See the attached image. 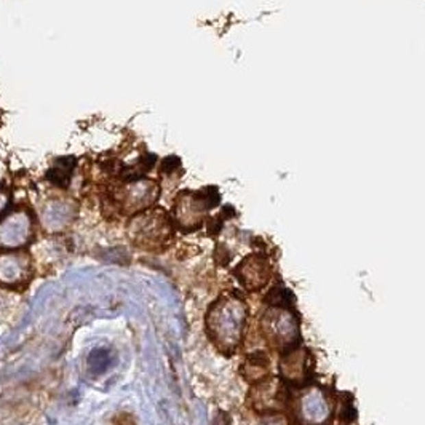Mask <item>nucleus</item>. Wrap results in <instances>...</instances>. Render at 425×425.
Here are the masks:
<instances>
[{
    "label": "nucleus",
    "instance_id": "1",
    "mask_svg": "<svg viewBox=\"0 0 425 425\" xmlns=\"http://www.w3.org/2000/svg\"><path fill=\"white\" fill-rule=\"evenodd\" d=\"M248 308L241 299L224 296L212 304L206 315V331L222 352H234L243 337Z\"/></svg>",
    "mask_w": 425,
    "mask_h": 425
},
{
    "label": "nucleus",
    "instance_id": "2",
    "mask_svg": "<svg viewBox=\"0 0 425 425\" xmlns=\"http://www.w3.org/2000/svg\"><path fill=\"white\" fill-rule=\"evenodd\" d=\"M128 235L133 243L143 250L163 248L171 239L170 219L162 210L141 212L130 222Z\"/></svg>",
    "mask_w": 425,
    "mask_h": 425
},
{
    "label": "nucleus",
    "instance_id": "3",
    "mask_svg": "<svg viewBox=\"0 0 425 425\" xmlns=\"http://www.w3.org/2000/svg\"><path fill=\"white\" fill-rule=\"evenodd\" d=\"M260 330L269 345L274 349H293L299 339V323L296 315L283 306L270 307L260 320Z\"/></svg>",
    "mask_w": 425,
    "mask_h": 425
},
{
    "label": "nucleus",
    "instance_id": "4",
    "mask_svg": "<svg viewBox=\"0 0 425 425\" xmlns=\"http://www.w3.org/2000/svg\"><path fill=\"white\" fill-rule=\"evenodd\" d=\"M331 402L320 387L302 390L296 402L299 425H326L331 419Z\"/></svg>",
    "mask_w": 425,
    "mask_h": 425
},
{
    "label": "nucleus",
    "instance_id": "5",
    "mask_svg": "<svg viewBox=\"0 0 425 425\" xmlns=\"http://www.w3.org/2000/svg\"><path fill=\"white\" fill-rule=\"evenodd\" d=\"M34 235V221L27 210H14L0 222V248L18 250Z\"/></svg>",
    "mask_w": 425,
    "mask_h": 425
},
{
    "label": "nucleus",
    "instance_id": "6",
    "mask_svg": "<svg viewBox=\"0 0 425 425\" xmlns=\"http://www.w3.org/2000/svg\"><path fill=\"white\" fill-rule=\"evenodd\" d=\"M32 277V264L27 253L12 251L0 254V284L23 287Z\"/></svg>",
    "mask_w": 425,
    "mask_h": 425
},
{
    "label": "nucleus",
    "instance_id": "7",
    "mask_svg": "<svg viewBox=\"0 0 425 425\" xmlns=\"http://www.w3.org/2000/svg\"><path fill=\"white\" fill-rule=\"evenodd\" d=\"M235 275L239 282L250 291L263 289L272 277V267L269 260L260 254H253L246 258L235 269Z\"/></svg>",
    "mask_w": 425,
    "mask_h": 425
},
{
    "label": "nucleus",
    "instance_id": "8",
    "mask_svg": "<svg viewBox=\"0 0 425 425\" xmlns=\"http://www.w3.org/2000/svg\"><path fill=\"white\" fill-rule=\"evenodd\" d=\"M158 189L152 181H134L120 191L119 205L125 212L141 211L157 200Z\"/></svg>",
    "mask_w": 425,
    "mask_h": 425
},
{
    "label": "nucleus",
    "instance_id": "9",
    "mask_svg": "<svg viewBox=\"0 0 425 425\" xmlns=\"http://www.w3.org/2000/svg\"><path fill=\"white\" fill-rule=\"evenodd\" d=\"M283 385L277 379H269L259 382V385L251 390L250 402L256 411L259 413H275L284 404Z\"/></svg>",
    "mask_w": 425,
    "mask_h": 425
},
{
    "label": "nucleus",
    "instance_id": "10",
    "mask_svg": "<svg viewBox=\"0 0 425 425\" xmlns=\"http://www.w3.org/2000/svg\"><path fill=\"white\" fill-rule=\"evenodd\" d=\"M208 204L195 194H184L176 204V219L182 229H195L200 226Z\"/></svg>",
    "mask_w": 425,
    "mask_h": 425
},
{
    "label": "nucleus",
    "instance_id": "11",
    "mask_svg": "<svg viewBox=\"0 0 425 425\" xmlns=\"http://www.w3.org/2000/svg\"><path fill=\"white\" fill-rule=\"evenodd\" d=\"M308 352L306 349H289L280 363V373L284 382L299 384L307 379Z\"/></svg>",
    "mask_w": 425,
    "mask_h": 425
},
{
    "label": "nucleus",
    "instance_id": "12",
    "mask_svg": "<svg viewBox=\"0 0 425 425\" xmlns=\"http://www.w3.org/2000/svg\"><path fill=\"white\" fill-rule=\"evenodd\" d=\"M75 216V206L72 202L53 200L42 211V221L48 230H62Z\"/></svg>",
    "mask_w": 425,
    "mask_h": 425
},
{
    "label": "nucleus",
    "instance_id": "13",
    "mask_svg": "<svg viewBox=\"0 0 425 425\" xmlns=\"http://www.w3.org/2000/svg\"><path fill=\"white\" fill-rule=\"evenodd\" d=\"M269 376V360L263 354L251 355L245 363V378L250 382H263Z\"/></svg>",
    "mask_w": 425,
    "mask_h": 425
},
{
    "label": "nucleus",
    "instance_id": "14",
    "mask_svg": "<svg viewBox=\"0 0 425 425\" xmlns=\"http://www.w3.org/2000/svg\"><path fill=\"white\" fill-rule=\"evenodd\" d=\"M114 355L109 349H95L88 356V368L93 374H103L112 366Z\"/></svg>",
    "mask_w": 425,
    "mask_h": 425
},
{
    "label": "nucleus",
    "instance_id": "15",
    "mask_svg": "<svg viewBox=\"0 0 425 425\" xmlns=\"http://www.w3.org/2000/svg\"><path fill=\"white\" fill-rule=\"evenodd\" d=\"M114 425H136V422H134V419L132 416H128V414H122V416L115 419Z\"/></svg>",
    "mask_w": 425,
    "mask_h": 425
},
{
    "label": "nucleus",
    "instance_id": "16",
    "mask_svg": "<svg viewBox=\"0 0 425 425\" xmlns=\"http://www.w3.org/2000/svg\"><path fill=\"white\" fill-rule=\"evenodd\" d=\"M10 204V194L7 191H2L0 189V215L5 211V208H7Z\"/></svg>",
    "mask_w": 425,
    "mask_h": 425
},
{
    "label": "nucleus",
    "instance_id": "17",
    "mask_svg": "<svg viewBox=\"0 0 425 425\" xmlns=\"http://www.w3.org/2000/svg\"><path fill=\"white\" fill-rule=\"evenodd\" d=\"M260 425H287L283 422V419L280 417H269L267 421H264Z\"/></svg>",
    "mask_w": 425,
    "mask_h": 425
}]
</instances>
